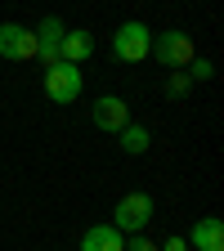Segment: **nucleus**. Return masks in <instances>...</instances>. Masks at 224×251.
Masks as SVG:
<instances>
[{
	"mask_svg": "<svg viewBox=\"0 0 224 251\" xmlns=\"http://www.w3.org/2000/svg\"><path fill=\"white\" fill-rule=\"evenodd\" d=\"M148 54L162 63V68H188V63H193L198 54H193V36H188V31H162V36H152V45H148Z\"/></svg>",
	"mask_w": 224,
	"mask_h": 251,
	"instance_id": "f257e3e1",
	"label": "nucleus"
},
{
	"mask_svg": "<svg viewBox=\"0 0 224 251\" xmlns=\"http://www.w3.org/2000/svg\"><path fill=\"white\" fill-rule=\"evenodd\" d=\"M152 198L148 193H125L117 206H112V229L117 233H139L144 225H148V220H152Z\"/></svg>",
	"mask_w": 224,
	"mask_h": 251,
	"instance_id": "f03ea898",
	"label": "nucleus"
},
{
	"mask_svg": "<svg viewBox=\"0 0 224 251\" xmlns=\"http://www.w3.org/2000/svg\"><path fill=\"white\" fill-rule=\"evenodd\" d=\"M45 94L54 103H76L81 99V68L76 63H50L45 68Z\"/></svg>",
	"mask_w": 224,
	"mask_h": 251,
	"instance_id": "7ed1b4c3",
	"label": "nucleus"
},
{
	"mask_svg": "<svg viewBox=\"0 0 224 251\" xmlns=\"http://www.w3.org/2000/svg\"><path fill=\"white\" fill-rule=\"evenodd\" d=\"M148 45H152V31L144 23H121L117 36H112V54L125 58V63H144L148 58Z\"/></svg>",
	"mask_w": 224,
	"mask_h": 251,
	"instance_id": "20e7f679",
	"label": "nucleus"
},
{
	"mask_svg": "<svg viewBox=\"0 0 224 251\" xmlns=\"http://www.w3.org/2000/svg\"><path fill=\"white\" fill-rule=\"evenodd\" d=\"M0 58H9V63H27V58H36V36H31V27L0 23Z\"/></svg>",
	"mask_w": 224,
	"mask_h": 251,
	"instance_id": "39448f33",
	"label": "nucleus"
},
{
	"mask_svg": "<svg viewBox=\"0 0 224 251\" xmlns=\"http://www.w3.org/2000/svg\"><path fill=\"white\" fill-rule=\"evenodd\" d=\"M90 121L99 126V130L117 135L121 126H130V108H125V99H117V94H103V99L90 103Z\"/></svg>",
	"mask_w": 224,
	"mask_h": 251,
	"instance_id": "423d86ee",
	"label": "nucleus"
},
{
	"mask_svg": "<svg viewBox=\"0 0 224 251\" xmlns=\"http://www.w3.org/2000/svg\"><path fill=\"white\" fill-rule=\"evenodd\" d=\"M188 251H224V220L220 215H202L193 229H188Z\"/></svg>",
	"mask_w": 224,
	"mask_h": 251,
	"instance_id": "0eeeda50",
	"label": "nucleus"
},
{
	"mask_svg": "<svg viewBox=\"0 0 224 251\" xmlns=\"http://www.w3.org/2000/svg\"><path fill=\"white\" fill-rule=\"evenodd\" d=\"M63 31H68V27H63V18H41V27L36 31H31V36H36V58L45 63V68H50V63H58V45H63Z\"/></svg>",
	"mask_w": 224,
	"mask_h": 251,
	"instance_id": "6e6552de",
	"label": "nucleus"
},
{
	"mask_svg": "<svg viewBox=\"0 0 224 251\" xmlns=\"http://www.w3.org/2000/svg\"><path fill=\"white\" fill-rule=\"evenodd\" d=\"M90 54H94V36H90V31H63V45H58L63 63H76V68H81Z\"/></svg>",
	"mask_w": 224,
	"mask_h": 251,
	"instance_id": "1a4fd4ad",
	"label": "nucleus"
},
{
	"mask_svg": "<svg viewBox=\"0 0 224 251\" xmlns=\"http://www.w3.org/2000/svg\"><path fill=\"white\" fill-rule=\"evenodd\" d=\"M121 247H125V238L112 225H90L81 238V251H121Z\"/></svg>",
	"mask_w": 224,
	"mask_h": 251,
	"instance_id": "9d476101",
	"label": "nucleus"
},
{
	"mask_svg": "<svg viewBox=\"0 0 224 251\" xmlns=\"http://www.w3.org/2000/svg\"><path fill=\"white\" fill-rule=\"evenodd\" d=\"M117 135H121V148L130 152V157L148 152V144H152V135H148V126H135V121H130V126H121Z\"/></svg>",
	"mask_w": 224,
	"mask_h": 251,
	"instance_id": "9b49d317",
	"label": "nucleus"
},
{
	"mask_svg": "<svg viewBox=\"0 0 224 251\" xmlns=\"http://www.w3.org/2000/svg\"><path fill=\"white\" fill-rule=\"evenodd\" d=\"M188 68H193V72H188V81H211V76H215V68H211L206 58H193Z\"/></svg>",
	"mask_w": 224,
	"mask_h": 251,
	"instance_id": "f8f14e48",
	"label": "nucleus"
},
{
	"mask_svg": "<svg viewBox=\"0 0 224 251\" xmlns=\"http://www.w3.org/2000/svg\"><path fill=\"white\" fill-rule=\"evenodd\" d=\"M166 94H171V99H184V94H188V72H175L171 85H166Z\"/></svg>",
	"mask_w": 224,
	"mask_h": 251,
	"instance_id": "ddd939ff",
	"label": "nucleus"
},
{
	"mask_svg": "<svg viewBox=\"0 0 224 251\" xmlns=\"http://www.w3.org/2000/svg\"><path fill=\"white\" fill-rule=\"evenodd\" d=\"M121 251H157V242H148V238H130Z\"/></svg>",
	"mask_w": 224,
	"mask_h": 251,
	"instance_id": "4468645a",
	"label": "nucleus"
},
{
	"mask_svg": "<svg viewBox=\"0 0 224 251\" xmlns=\"http://www.w3.org/2000/svg\"><path fill=\"white\" fill-rule=\"evenodd\" d=\"M157 251H188V242H184V238H166Z\"/></svg>",
	"mask_w": 224,
	"mask_h": 251,
	"instance_id": "2eb2a0df",
	"label": "nucleus"
}]
</instances>
